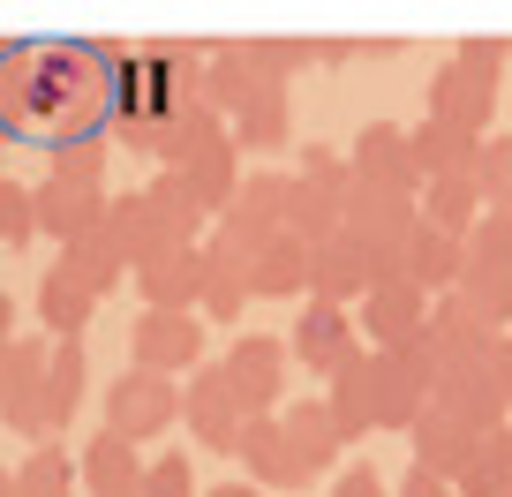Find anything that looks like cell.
Returning <instances> with one entry per match:
<instances>
[{
	"label": "cell",
	"instance_id": "cell-1",
	"mask_svg": "<svg viewBox=\"0 0 512 497\" xmlns=\"http://www.w3.org/2000/svg\"><path fill=\"white\" fill-rule=\"evenodd\" d=\"M113 68L121 46L106 38H23L0 46V136L38 151L61 144H106L113 121Z\"/></svg>",
	"mask_w": 512,
	"mask_h": 497
},
{
	"label": "cell",
	"instance_id": "cell-2",
	"mask_svg": "<svg viewBox=\"0 0 512 497\" xmlns=\"http://www.w3.org/2000/svg\"><path fill=\"white\" fill-rule=\"evenodd\" d=\"M106 226H113V241H121V257H128V264H151V257H166V249H196V234H204V211H196L189 181H181L174 166H159V174H151V189L113 196Z\"/></svg>",
	"mask_w": 512,
	"mask_h": 497
},
{
	"label": "cell",
	"instance_id": "cell-3",
	"mask_svg": "<svg viewBox=\"0 0 512 497\" xmlns=\"http://www.w3.org/2000/svg\"><path fill=\"white\" fill-rule=\"evenodd\" d=\"M460 294L505 332L512 324V211H482L460 249Z\"/></svg>",
	"mask_w": 512,
	"mask_h": 497
},
{
	"label": "cell",
	"instance_id": "cell-4",
	"mask_svg": "<svg viewBox=\"0 0 512 497\" xmlns=\"http://www.w3.org/2000/svg\"><path fill=\"white\" fill-rule=\"evenodd\" d=\"M415 226H422V204H415V196H384V189H369V181H354V196H347V234L369 249L377 279H400V257H407V241H415Z\"/></svg>",
	"mask_w": 512,
	"mask_h": 497
},
{
	"label": "cell",
	"instance_id": "cell-5",
	"mask_svg": "<svg viewBox=\"0 0 512 497\" xmlns=\"http://www.w3.org/2000/svg\"><path fill=\"white\" fill-rule=\"evenodd\" d=\"M226 377H234V392H241V415H279V407H287V377H294L287 339L241 332L234 347H226Z\"/></svg>",
	"mask_w": 512,
	"mask_h": 497
},
{
	"label": "cell",
	"instance_id": "cell-6",
	"mask_svg": "<svg viewBox=\"0 0 512 497\" xmlns=\"http://www.w3.org/2000/svg\"><path fill=\"white\" fill-rule=\"evenodd\" d=\"M287 332H294V339H287L294 369H309V377H324V385H332L347 362H362V354H369V347H362V324H354L347 309H332V302H309Z\"/></svg>",
	"mask_w": 512,
	"mask_h": 497
},
{
	"label": "cell",
	"instance_id": "cell-7",
	"mask_svg": "<svg viewBox=\"0 0 512 497\" xmlns=\"http://www.w3.org/2000/svg\"><path fill=\"white\" fill-rule=\"evenodd\" d=\"M181 422V392L174 377H151V369H121L106 392V430H121L128 445H144V437H166Z\"/></svg>",
	"mask_w": 512,
	"mask_h": 497
},
{
	"label": "cell",
	"instance_id": "cell-8",
	"mask_svg": "<svg viewBox=\"0 0 512 497\" xmlns=\"http://www.w3.org/2000/svg\"><path fill=\"white\" fill-rule=\"evenodd\" d=\"M287 204H294V174H264V166H249V174H241V189H234V204L219 211V234H234L241 249H264V241L272 234H287Z\"/></svg>",
	"mask_w": 512,
	"mask_h": 497
},
{
	"label": "cell",
	"instance_id": "cell-9",
	"mask_svg": "<svg viewBox=\"0 0 512 497\" xmlns=\"http://www.w3.org/2000/svg\"><path fill=\"white\" fill-rule=\"evenodd\" d=\"M128 347H136V369H151V377H189V369H204V317L196 309H144Z\"/></svg>",
	"mask_w": 512,
	"mask_h": 497
},
{
	"label": "cell",
	"instance_id": "cell-10",
	"mask_svg": "<svg viewBox=\"0 0 512 497\" xmlns=\"http://www.w3.org/2000/svg\"><path fill=\"white\" fill-rule=\"evenodd\" d=\"M46 369H53V339L46 332H16L0 415H8V430H16V437H31V445H53V437H46Z\"/></svg>",
	"mask_w": 512,
	"mask_h": 497
},
{
	"label": "cell",
	"instance_id": "cell-11",
	"mask_svg": "<svg viewBox=\"0 0 512 497\" xmlns=\"http://www.w3.org/2000/svg\"><path fill=\"white\" fill-rule=\"evenodd\" d=\"M181 415H189V437L196 445H211V452H234V437H241V392H234V377H226V362H204V369H189V392H181Z\"/></svg>",
	"mask_w": 512,
	"mask_h": 497
},
{
	"label": "cell",
	"instance_id": "cell-12",
	"mask_svg": "<svg viewBox=\"0 0 512 497\" xmlns=\"http://www.w3.org/2000/svg\"><path fill=\"white\" fill-rule=\"evenodd\" d=\"M354 181H369V189L384 196H415L422 204V166H415V144H407L400 121H369L362 136H354Z\"/></svg>",
	"mask_w": 512,
	"mask_h": 497
},
{
	"label": "cell",
	"instance_id": "cell-13",
	"mask_svg": "<svg viewBox=\"0 0 512 497\" xmlns=\"http://www.w3.org/2000/svg\"><path fill=\"white\" fill-rule=\"evenodd\" d=\"M490 106H497V83L482 76V68H467L460 53L430 76V121L460 129L467 144H482V136H490Z\"/></svg>",
	"mask_w": 512,
	"mask_h": 497
},
{
	"label": "cell",
	"instance_id": "cell-14",
	"mask_svg": "<svg viewBox=\"0 0 512 497\" xmlns=\"http://www.w3.org/2000/svg\"><path fill=\"white\" fill-rule=\"evenodd\" d=\"M422 339H430V362H437V377H445V369H467V362L490 354L497 324L452 287V294H437V302H430V332H422Z\"/></svg>",
	"mask_w": 512,
	"mask_h": 497
},
{
	"label": "cell",
	"instance_id": "cell-15",
	"mask_svg": "<svg viewBox=\"0 0 512 497\" xmlns=\"http://www.w3.org/2000/svg\"><path fill=\"white\" fill-rule=\"evenodd\" d=\"M354 324L369 332V354L400 347V339H422L430 332V294H422L415 279H377V287L362 294V317Z\"/></svg>",
	"mask_w": 512,
	"mask_h": 497
},
{
	"label": "cell",
	"instance_id": "cell-16",
	"mask_svg": "<svg viewBox=\"0 0 512 497\" xmlns=\"http://www.w3.org/2000/svg\"><path fill=\"white\" fill-rule=\"evenodd\" d=\"M31 204H38V234H53L61 249H76L83 234H98V226H106L113 196H106V189H76V181L46 174V181L31 189Z\"/></svg>",
	"mask_w": 512,
	"mask_h": 497
},
{
	"label": "cell",
	"instance_id": "cell-17",
	"mask_svg": "<svg viewBox=\"0 0 512 497\" xmlns=\"http://www.w3.org/2000/svg\"><path fill=\"white\" fill-rule=\"evenodd\" d=\"M369 287H377V264H369V249L354 234H332V241L309 249V302L347 309V302H362Z\"/></svg>",
	"mask_w": 512,
	"mask_h": 497
},
{
	"label": "cell",
	"instance_id": "cell-18",
	"mask_svg": "<svg viewBox=\"0 0 512 497\" xmlns=\"http://www.w3.org/2000/svg\"><path fill=\"white\" fill-rule=\"evenodd\" d=\"M234 452L249 460L256 490H309V467H302V452L287 445V422L279 415H249L241 437H234Z\"/></svg>",
	"mask_w": 512,
	"mask_h": 497
},
{
	"label": "cell",
	"instance_id": "cell-19",
	"mask_svg": "<svg viewBox=\"0 0 512 497\" xmlns=\"http://www.w3.org/2000/svg\"><path fill=\"white\" fill-rule=\"evenodd\" d=\"M324 407H332V422H339L347 445H362L369 430H384V369H377V354H362V362L339 369L332 392H324Z\"/></svg>",
	"mask_w": 512,
	"mask_h": 497
},
{
	"label": "cell",
	"instance_id": "cell-20",
	"mask_svg": "<svg viewBox=\"0 0 512 497\" xmlns=\"http://www.w3.org/2000/svg\"><path fill=\"white\" fill-rule=\"evenodd\" d=\"M430 407L460 415L475 437H490V430H505V422H512L505 392L490 385V354H482V362H467V369H445V377H437V400H430Z\"/></svg>",
	"mask_w": 512,
	"mask_h": 497
},
{
	"label": "cell",
	"instance_id": "cell-21",
	"mask_svg": "<svg viewBox=\"0 0 512 497\" xmlns=\"http://www.w3.org/2000/svg\"><path fill=\"white\" fill-rule=\"evenodd\" d=\"M264 98H279V83L264 76V68H256L241 46H219V53L204 61V106L219 113V121H226V113L241 121V113H249V106H264Z\"/></svg>",
	"mask_w": 512,
	"mask_h": 497
},
{
	"label": "cell",
	"instance_id": "cell-22",
	"mask_svg": "<svg viewBox=\"0 0 512 497\" xmlns=\"http://www.w3.org/2000/svg\"><path fill=\"white\" fill-rule=\"evenodd\" d=\"M136 294H144V309H196L204 302V241L136 264Z\"/></svg>",
	"mask_w": 512,
	"mask_h": 497
},
{
	"label": "cell",
	"instance_id": "cell-23",
	"mask_svg": "<svg viewBox=\"0 0 512 497\" xmlns=\"http://www.w3.org/2000/svg\"><path fill=\"white\" fill-rule=\"evenodd\" d=\"M407 445H415V467H430V475L460 482V467L475 460V445H482V437L467 430L460 415H445V407H422V422L407 430Z\"/></svg>",
	"mask_w": 512,
	"mask_h": 497
},
{
	"label": "cell",
	"instance_id": "cell-24",
	"mask_svg": "<svg viewBox=\"0 0 512 497\" xmlns=\"http://www.w3.org/2000/svg\"><path fill=\"white\" fill-rule=\"evenodd\" d=\"M76 482L91 497L136 490V482H144V460H136V445H128L121 430H98V437H83V452H76Z\"/></svg>",
	"mask_w": 512,
	"mask_h": 497
},
{
	"label": "cell",
	"instance_id": "cell-25",
	"mask_svg": "<svg viewBox=\"0 0 512 497\" xmlns=\"http://www.w3.org/2000/svg\"><path fill=\"white\" fill-rule=\"evenodd\" d=\"M460 249H467V241L437 234V226L422 219V226H415V241H407V257H400V279H415V287L437 302V294L460 287Z\"/></svg>",
	"mask_w": 512,
	"mask_h": 497
},
{
	"label": "cell",
	"instance_id": "cell-26",
	"mask_svg": "<svg viewBox=\"0 0 512 497\" xmlns=\"http://www.w3.org/2000/svg\"><path fill=\"white\" fill-rule=\"evenodd\" d=\"M249 294H264V302L309 294V249H302L294 234H272V241L249 257Z\"/></svg>",
	"mask_w": 512,
	"mask_h": 497
},
{
	"label": "cell",
	"instance_id": "cell-27",
	"mask_svg": "<svg viewBox=\"0 0 512 497\" xmlns=\"http://www.w3.org/2000/svg\"><path fill=\"white\" fill-rule=\"evenodd\" d=\"M279 422H287V445L302 452V467H309V475H324V467L339 460V445H347L324 400H287V407H279Z\"/></svg>",
	"mask_w": 512,
	"mask_h": 497
},
{
	"label": "cell",
	"instance_id": "cell-28",
	"mask_svg": "<svg viewBox=\"0 0 512 497\" xmlns=\"http://www.w3.org/2000/svg\"><path fill=\"white\" fill-rule=\"evenodd\" d=\"M422 219L437 226V234L467 241L482 219V181L475 174H445V181H422Z\"/></svg>",
	"mask_w": 512,
	"mask_h": 497
},
{
	"label": "cell",
	"instance_id": "cell-29",
	"mask_svg": "<svg viewBox=\"0 0 512 497\" xmlns=\"http://www.w3.org/2000/svg\"><path fill=\"white\" fill-rule=\"evenodd\" d=\"M91 309H98V294L83 287V279L68 272V264H53V272L38 279V317H46V332H53V339H83Z\"/></svg>",
	"mask_w": 512,
	"mask_h": 497
},
{
	"label": "cell",
	"instance_id": "cell-30",
	"mask_svg": "<svg viewBox=\"0 0 512 497\" xmlns=\"http://www.w3.org/2000/svg\"><path fill=\"white\" fill-rule=\"evenodd\" d=\"M83 377H91V362H83V339H53V369H46V437H53V445H61V430L76 422Z\"/></svg>",
	"mask_w": 512,
	"mask_h": 497
},
{
	"label": "cell",
	"instance_id": "cell-31",
	"mask_svg": "<svg viewBox=\"0 0 512 497\" xmlns=\"http://www.w3.org/2000/svg\"><path fill=\"white\" fill-rule=\"evenodd\" d=\"M61 264H68V272H76V279H83V287H91V294H98V302H106V294H113V287H121V279H128V272H136V264H128V257H121V241H113V226H98V234H83V241H76V249H61Z\"/></svg>",
	"mask_w": 512,
	"mask_h": 497
},
{
	"label": "cell",
	"instance_id": "cell-32",
	"mask_svg": "<svg viewBox=\"0 0 512 497\" xmlns=\"http://www.w3.org/2000/svg\"><path fill=\"white\" fill-rule=\"evenodd\" d=\"M407 144H415V166H422V181L475 174V151H482V144H467L460 129H445V121H415V129H407Z\"/></svg>",
	"mask_w": 512,
	"mask_h": 497
},
{
	"label": "cell",
	"instance_id": "cell-33",
	"mask_svg": "<svg viewBox=\"0 0 512 497\" xmlns=\"http://www.w3.org/2000/svg\"><path fill=\"white\" fill-rule=\"evenodd\" d=\"M452 490H460V497H512V422L482 437L475 460L460 467V482H452Z\"/></svg>",
	"mask_w": 512,
	"mask_h": 497
},
{
	"label": "cell",
	"instance_id": "cell-34",
	"mask_svg": "<svg viewBox=\"0 0 512 497\" xmlns=\"http://www.w3.org/2000/svg\"><path fill=\"white\" fill-rule=\"evenodd\" d=\"M287 234L302 241V249H317V241H332V234H347V204L339 196H324V189H309L302 174H294V204H287Z\"/></svg>",
	"mask_w": 512,
	"mask_h": 497
},
{
	"label": "cell",
	"instance_id": "cell-35",
	"mask_svg": "<svg viewBox=\"0 0 512 497\" xmlns=\"http://www.w3.org/2000/svg\"><path fill=\"white\" fill-rule=\"evenodd\" d=\"M16 497H76V460L61 445H38L31 460L16 467Z\"/></svg>",
	"mask_w": 512,
	"mask_h": 497
},
{
	"label": "cell",
	"instance_id": "cell-36",
	"mask_svg": "<svg viewBox=\"0 0 512 497\" xmlns=\"http://www.w3.org/2000/svg\"><path fill=\"white\" fill-rule=\"evenodd\" d=\"M475 181H482V211H512V136H490L475 151Z\"/></svg>",
	"mask_w": 512,
	"mask_h": 497
},
{
	"label": "cell",
	"instance_id": "cell-37",
	"mask_svg": "<svg viewBox=\"0 0 512 497\" xmlns=\"http://www.w3.org/2000/svg\"><path fill=\"white\" fill-rule=\"evenodd\" d=\"M272 144H287V91L264 98V106H249L234 121V151H272Z\"/></svg>",
	"mask_w": 512,
	"mask_h": 497
},
{
	"label": "cell",
	"instance_id": "cell-38",
	"mask_svg": "<svg viewBox=\"0 0 512 497\" xmlns=\"http://www.w3.org/2000/svg\"><path fill=\"white\" fill-rule=\"evenodd\" d=\"M31 234H38V204H31V189L0 174V249H23Z\"/></svg>",
	"mask_w": 512,
	"mask_h": 497
},
{
	"label": "cell",
	"instance_id": "cell-39",
	"mask_svg": "<svg viewBox=\"0 0 512 497\" xmlns=\"http://www.w3.org/2000/svg\"><path fill=\"white\" fill-rule=\"evenodd\" d=\"M302 181H309V189H324V196H339V204H347V196H354V159H339V151L309 144V151H302Z\"/></svg>",
	"mask_w": 512,
	"mask_h": 497
},
{
	"label": "cell",
	"instance_id": "cell-40",
	"mask_svg": "<svg viewBox=\"0 0 512 497\" xmlns=\"http://www.w3.org/2000/svg\"><path fill=\"white\" fill-rule=\"evenodd\" d=\"M53 174L76 181V189H106V144H61L53 151Z\"/></svg>",
	"mask_w": 512,
	"mask_h": 497
},
{
	"label": "cell",
	"instance_id": "cell-41",
	"mask_svg": "<svg viewBox=\"0 0 512 497\" xmlns=\"http://www.w3.org/2000/svg\"><path fill=\"white\" fill-rule=\"evenodd\" d=\"M136 490H144V497H196V482H189V452H166V460H151Z\"/></svg>",
	"mask_w": 512,
	"mask_h": 497
},
{
	"label": "cell",
	"instance_id": "cell-42",
	"mask_svg": "<svg viewBox=\"0 0 512 497\" xmlns=\"http://www.w3.org/2000/svg\"><path fill=\"white\" fill-rule=\"evenodd\" d=\"M392 497H460V490H452L445 475H430V467H407V475H400V490H392Z\"/></svg>",
	"mask_w": 512,
	"mask_h": 497
},
{
	"label": "cell",
	"instance_id": "cell-43",
	"mask_svg": "<svg viewBox=\"0 0 512 497\" xmlns=\"http://www.w3.org/2000/svg\"><path fill=\"white\" fill-rule=\"evenodd\" d=\"M460 61H467V68H482V76L497 83V68H505V46H497V38H467V46H460Z\"/></svg>",
	"mask_w": 512,
	"mask_h": 497
},
{
	"label": "cell",
	"instance_id": "cell-44",
	"mask_svg": "<svg viewBox=\"0 0 512 497\" xmlns=\"http://www.w3.org/2000/svg\"><path fill=\"white\" fill-rule=\"evenodd\" d=\"M490 385L505 392V407H512V332H497V339H490Z\"/></svg>",
	"mask_w": 512,
	"mask_h": 497
},
{
	"label": "cell",
	"instance_id": "cell-45",
	"mask_svg": "<svg viewBox=\"0 0 512 497\" xmlns=\"http://www.w3.org/2000/svg\"><path fill=\"white\" fill-rule=\"evenodd\" d=\"M332 497H392V490H384V482L369 475V467H347V475L332 482Z\"/></svg>",
	"mask_w": 512,
	"mask_h": 497
},
{
	"label": "cell",
	"instance_id": "cell-46",
	"mask_svg": "<svg viewBox=\"0 0 512 497\" xmlns=\"http://www.w3.org/2000/svg\"><path fill=\"white\" fill-rule=\"evenodd\" d=\"M8 339H16V294L0 287V347H8Z\"/></svg>",
	"mask_w": 512,
	"mask_h": 497
},
{
	"label": "cell",
	"instance_id": "cell-47",
	"mask_svg": "<svg viewBox=\"0 0 512 497\" xmlns=\"http://www.w3.org/2000/svg\"><path fill=\"white\" fill-rule=\"evenodd\" d=\"M204 497H264L256 482H219V490H204Z\"/></svg>",
	"mask_w": 512,
	"mask_h": 497
},
{
	"label": "cell",
	"instance_id": "cell-48",
	"mask_svg": "<svg viewBox=\"0 0 512 497\" xmlns=\"http://www.w3.org/2000/svg\"><path fill=\"white\" fill-rule=\"evenodd\" d=\"M8 347H16V339H8ZM8 347H0V400H8Z\"/></svg>",
	"mask_w": 512,
	"mask_h": 497
},
{
	"label": "cell",
	"instance_id": "cell-49",
	"mask_svg": "<svg viewBox=\"0 0 512 497\" xmlns=\"http://www.w3.org/2000/svg\"><path fill=\"white\" fill-rule=\"evenodd\" d=\"M0 497H16V475H8V467H0Z\"/></svg>",
	"mask_w": 512,
	"mask_h": 497
},
{
	"label": "cell",
	"instance_id": "cell-50",
	"mask_svg": "<svg viewBox=\"0 0 512 497\" xmlns=\"http://www.w3.org/2000/svg\"><path fill=\"white\" fill-rule=\"evenodd\" d=\"M113 497H144V490H113Z\"/></svg>",
	"mask_w": 512,
	"mask_h": 497
},
{
	"label": "cell",
	"instance_id": "cell-51",
	"mask_svg": "<svg viewBox=\"0 0 512 497\" xmlns=\"http://www.w3.org/2000/svg\"><path fill=\"white\" fill-rule=\"evenodd\" d=\"M0 174H8V166H0Z\"/></svg>",
	"mask_w": 512,
	"mask_h": 497
}]
</instances>
